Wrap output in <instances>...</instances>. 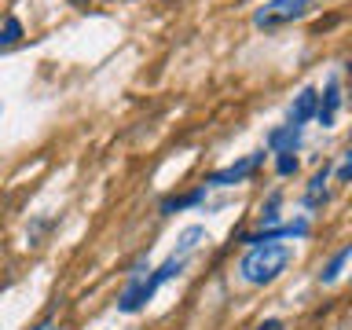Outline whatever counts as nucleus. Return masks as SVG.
Masks as SVG:
<instances>
[{"mask_svg":"<svg viewBox=\"0 0 352 330\" xmlns=\"http://www.w3.org/2000/svg\"><path fill=\"white\" fill-rule=\"evenodd\" d=\"M316 0H268L257 15H253V26L257 30H279L286 22L308 15V8H312Z\"/></svg>","mask_w":352,"mask_h":330,"instance_id":"nucleus-3","label":"nucleus"},{"mask_svg":"<svg viewBox=\"0 0 352 330\" xmlns=\"http://www.w3.org/2000/svg\"><path fill=\"white\" fill-rule=\"evenodd\" d=\"M290 261H294L290 246H283V242H264V246H250V253L239 261V275H242V283H250V286H268L290 268Z\"/></svg>","mask_w":352,"mask_h":330,"instance_id":"nucleus-2","label":"nucleus"},{"mask_svg":"<svg viewBox=\"0 0 352 330\" xmlns=\"http://www.w3.org/2000/svg\"><path fill=\"white\" fill-rule=\"evenodd\" d=\"M261 165H264V151H253V154H246V158H239V162L224 165V169L209 173L206 176V187H235V184H246L250 176L261 169Z\"/></svg>","mask_w":352,"mask_h":330,"instance_id":"nucleus-4","label":"nucleus"},{"mask_svg":"<svg viewBox=\"0 0 352 330\" xmlns=\"http://www.w3.org/2000/svg\"><path fill=\"white\" fill-rule=\"evenodd\" d=\"M257 330H283V319H264Z\"/></svg>","mask_w":352,"mask_h":330,"instance_id":"nucleus-17","label":"nucleus"},{"mask_svg":"<svg viewBox=\"0 0 352 330\" xmlns=\"http://www.w3.org/2000/svg\"><path fill=\"white\" fill-rule=\"evenodd\" d=\"M206 191H209V187L198 184L195 191H187V195H180V198H165V202H162V217H173V213H184V209L202 206V202H206Z\"/></svg>","mask_w":352,"mask_h":330,"instance_id":"nucleus-10","label":"nucleus"},{"mask_svg":"<svg viewBox=\"0 0 352 330\" xmlns=\"http://www.w3.org/2000/svg\"><path fill=\"white\" fill-rule=\"evenodd\" d=\"M316 103H319V92L316 88H301V92L294 96V103H290V110H286V125H308V121L316 118Z\"/></svg>","mask_w":352,"mask_h":330,"instance_id":"nucleus-6","label":"nucleus"},{"mask_svg":"<svg viewBox=\"0 0 352 330\" xmlns=\"http://www.w3.org/2000/svg\"><path fill=\"white\" fill-rule=\"evenodd\" d=\"M308 231H312V224H308L305 217H297V220H286V224L250 231V235H242V242H246V246H264V242H283V239H308Z\"/></svg>","mask_w":352,"mask_h":330,"instance_id":"nucleus-5","label":"nucleus"},{"mask_svg":"<svg viewBox=\"0 0 352 330\" xmlns=\"http://www.w3.org/2000/svg\"><path fill=\"white\" fill-rule=\"evenodd\" d=\"M327 180H330V165L323 162V169H316V173H312V180H308L305 209H319V206H327Z\"/></svg>","mask_w":352,"mask_h":330,"instance_id":"nucleus-9","label":"nucleus"},{"mask_svg":"<svg viewBox=\"0 0 352 330\" xmlns=\"http://www.w3.org/2000/svg\"><path fill=\"white\" fill-rule=\"evenodd\" d=\"M206 242H209V231H206L202 224H191V228L180 231V239H176V250H173V253H180V257H191L198 246H206Z\"/></svg>","mask_w":352,"mask_h":330,"instance_id":"nucleus-11","label":"nucleus"},{"mask_svg":"<svg viewBox=\"0 0 352 330\" xmlns=\"http://www.w3.org/2000/svg\"><path fill=\"white\" fill-rule=\"evenodd\" d=\"M187 264H191V257H180V253H169V261L158 264V268H151L147 275H136V279H129L125 286V294L118 297V312H125V316H136L147 308V301H154V294L162 290L169 279H176Z\"/></svg>","mask_w":352,"mask_h":330,"instance_id":"nucleus-1","label":"nucleus"},{"mask_svg":"<svg viewBox=\"0 0 352 330\" xmlns=\"http://www.w3.org/2000/svg\"><path fill=\"white\" fill-rule=\"evenodd\" d=\"M279 224V195L268 198V206H261V228H272Z\"/></svg>","mask_w":352,"mask_h":330,"instance_id":"nucleus-14","label":"nucleus"},{"mask_svg":"<svg viewBox=\"0 0 352 330\" xmlns=\"http://www.w3.org/2000/svg\"><path fill=\"white\" fill-rule=\"evenodd\" d=\"M264 143H268L272 154H286V151L297 154V147H301V129H297V125H279V129L268 132V140H264Z\"/></svg>","mask_w":352,"mask_h":330,"instance_id":"nucleus-8","label":"nucleus"},{"mask_svg":"<svg viewBox=\"0 0 352 330\" xmlns=\"http://www.w3.org/2000/svg\"><path fill=\"white\" fill-rule=\"evenodd\" d=\"M275 173H279V176H294L297 173V154H290V151L275 154Z\"/></svg>","mask_w":352,"mask_h":330,"instance_id":"nucleus-15","label":"nucleus"},{"mask_svg":"<svg viewBox=\"0 0 352 330\" xmlns=\"http://www.w3.org/2000/svg\"><path fill=\"white\" fill-rule=\"evenodd\" d=\"M334 180H338V184H349V180H352V154H341V165H338Z\"/></svg>","mask_w":352,"mask_h":330,"instance_id":"nucleus-16","label":"nucleus"},{"mask_svg":"<svg viewBox=\"0 0 352 330\" xmlns=\"http://www.w3.org/2000/svg\"><path fill=\"white\" fill-rule=\"evenodd\" d=\"M338 110H341V85H338V77H330L327 92L319 96V103H316V121L323 129H330V125H334V118H338Z\"/></svg>","mask_w":352,"mask_h":330,"instance_id":"nucleus-7","label":"nucleus"},{"mask_svg":"<svg viewBox=\"0 0 352 330\" xmlns=\"http://www.w3.org/2000/svg\"><path fill=\"white\" fill-rule=\"evenodd\" d=\"M22 33H26V30H22V22L15 15H8L4 26H0V48H15V44L22 41Z\"/></svg>","mask_w":352,"mask_h":330,"instance_id":"nucleus-13","label":"nucleus"},{"mask_svg":"<svg viewBox=\"0 0 352 330\" xmlns=\"http://www.w3.org/2000/svg\"><path fill=\"white\" fill-rule=\"evenodd\" d=\"M349 257H352V246H341L334 257L323 264V272H319V283H323V286L338 283V279H341V268H345V261H349Z\"/></svg>","mask_w":352,"mask_h":330,"instance_id":"nucleus-12","label":"nucleus"},{"mask_svg":"<svg viewBox=\"0 0 352 330\" xmlns=\"http://www.w3.org/2000/svg\"><path fill=\"white\" fill-rule=\"evenodd\" d=\"M37 330H55V323H52V319H44V323H41Z\"/></svg>","mask_w":352,"mask_h":330,"instance_id":"nucleus-18","label":"nucleus"}]
</instances>
